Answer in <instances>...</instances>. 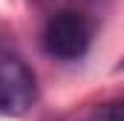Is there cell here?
Listing matches in <instances>:
<instances>
[{"mask_svg": "<svg viewBox=\"0 0 124 121\" xmlns=\"http://www.w3.org/2000/svg\"><path fill=\"white\" fill-rule=\"evenodd\" d=\"M93 32L95 26L84 12H55L43 26V49L58 60H81L93 43Z\"/></svg>", "mask_w": 124, "mask_h": 121, "instance_id": "obj_1", "label": "cell"}, {"mask_svg": "<svg viewBox=\"0 0 124 121\" xmlns=\"http://www.w3.org/2000/svg\"><path fill=\"white\" fill-rule=\"evenodd\" d=\"M38 101V81L26 60L9 49H0V115L20 118Z\"/></svg>", "mask_w": 124, "mask_h": 121, "instance_id": "obj_2", "label": "cell"}, {"mask_svg": "<svg viewBox=\"0 0 124 121\" xmlns=\"http://www.w3.org/2000/svg\"><path fill=\"white\" fill-rule=\"evenodd\" d=\"M78 121H124V98L121 101L101 104V107H95L90 115H84V118H78Z\"/></svg>", "mask_w": 124, "mask_h": 121, "instance_id": "obj_3", "label": "cell"}, {"mask_svg": "<svg viewBox=\"0 0 124 121\" xmlns=\"http://www.w3.org/2000/svg\"><path fill=\"white\" fill-rule=\"evenodd\" d=\"M118 69H124V58H121V63H118Z\"/></svg>", "mask_w": 124, "mask_h": 121, "instance_id": "obj_5", "label": "cell"}, {"mask_svg": "<svg viewBox=\"0 0 124 121\" xmlns=\"http://www.w3.org/2000/svg\"><path fill=\"white\" fill-rule=\"evenodd\" d=\"M32 3H38V6H46V3H49V0H32Z\"/></svg>", "mask_w": 124, "mask_h": 121, "instance_id": "obj_4", "label": "cell"}]
</instances>
